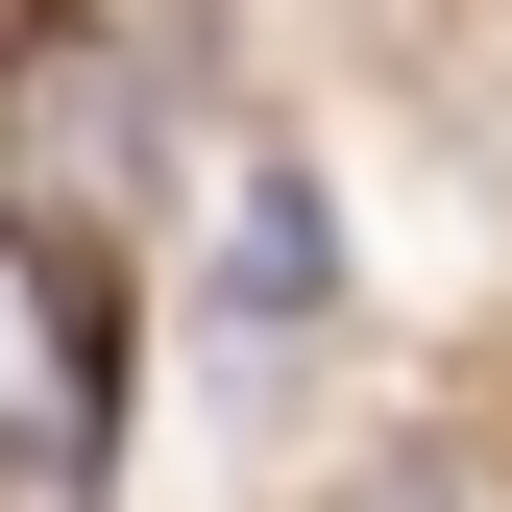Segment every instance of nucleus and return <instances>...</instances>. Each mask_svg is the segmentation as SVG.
Segmentation results:
<instances>
[{
    "instance_id": "f257e3e1",
    "label": "nucleus",
    "mask_w": 512,
    "mask_h": 512,
    "mask_svg": "<svg viewBox=\"0 0 512 512\" xmlns=\"http://www.w3.org/2000/svg\"><path fill=\"white\" fill-rule=\"evenodd\" d=\"M147 196V98H122V49H25L0 74V220L25 244H98Z\"/></svg>"
},
{
    "instance_id": "f03ea898",
    "label": "nucleus",
    "mask_w": 512,
    "mask_h": 512,
    "mask_svg": "<svg viewBox=\"0 0 512 512\" xmlns=\"http://www.w3.org/2000/svg\"><path fill=\"white\" fill-rule=\"evenodd\" d=\"M317 269H342V244H317V171H244V220H220V293H244V317H317Z\"/></svg>"
}]
</instances>
